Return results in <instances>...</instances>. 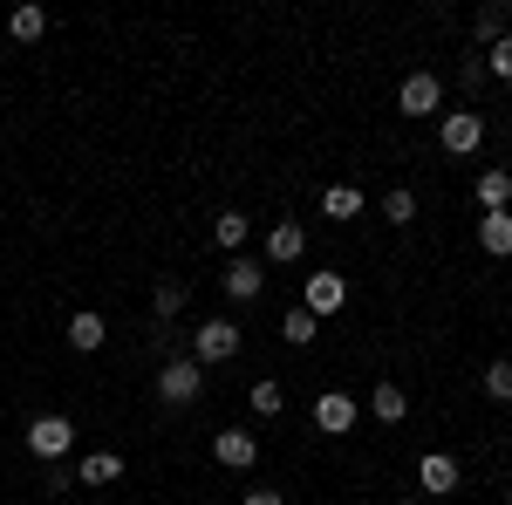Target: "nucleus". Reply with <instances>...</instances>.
<instances>
[{
    "instance_id": "nucleus-1",
    "label": "nucleus",
    "mask_w": 512,
    "mask_h": 505,
    "mask_svg": "<svg viewBox=\"0 0 512 505\" xmlns=\"http://www.w3.org/2000/svg\"><path fill=\"white\" fill-rule=\"evenodd\" d=\"M239 355V321H198L192 328V362L212 369V362H233Z\"/></svg>"
},
{
    "instance_id": "nucleus-2",
    "label": "nucleus",
    "mask_w": 512,
    "mask_h": 505,
    "mask_svg": "<svg viewBox=\"0 0 512 505\" xmlns=\"http://www.w3.org/2000/svg\"><path fill=\"white\" fill-rule=\"evenodd\" d=\"M28 451H35L41 465H62V458L76 451V424H69V417H35V424H28Z\"/></svg>"
},
{
    "instance_id": "nucleus-3",
    "label": "nucleus",
    "mask_w": 512,
    "mask_h": 505,
    "mask_svg": "<svg viewBox=\"0 0 512 505\" xmlns=\"http://www.w3.org/2000/svg\"><path fill=\"white\" fill-rule=\"evenodd\" d=\"M437 144L451 157H472L478 144H485V117L478 110H444V123H437Z\"/></svg>"
},
{
    "instance_id": "nucleus-4",
    "label": "nucleus",
    "mask_w": 512,
    "mask_h": 505,
    "mask_svg": "<svg viewBox=\"0 0 512 505\" xmlns=\"http://www.w3.org/2000/svg\"><path fill=\"white\" fill-rule=\"evenodd\" d=\"M396 110H403V117H437V110H444V82H437L431 69L403 76V89H396Z\"/></svg>"
},
{
    "instance_id": "nucleus-5",
    "label": "nucleus",
    "mask_w": 512,
    "mask_h": 505,
    "mask_svg": "<svg viewBox=\"0 0 512 505\" xmlns=\"http://www.w3.org/2000/svg\"><path fill=\"white\" fill-rule=\"evenodd\" d=\"M301 308L315 314V321L342 314V308H349V280H342V273H308V287H301Z\"/></svg>"
},
{
    "instance_id": "nucleus-6",
    "label": "nucleus",
    "mask_w": 512,
    "mask_h": 505,
    "mask_svg": "<svg viewBox=\"0 0 512 505\" xmlns=\"http://www.w3.org/2000/svg\"><path fill=\"white\" fill-rule=\"evenodd\" d=\"M198 389H205V369H198L192 355H178V362L158 369V396L164 403H198Z\"/></svg>"
},
{
    "instance_id": "nucleus-7",
    "label": "nucleus",
    "mask_w": 512,
    "mask_h": 505,
    "mask_svg": "<svg viewBox=\"0 0 512 505\" xmlns=\"http://www.w3.org/2000/svg\"><path fill=\"white\" fill-rule=\"evenodd\" d=\"M212 458H219V465L226 471H253L260 465V437H253V430H219V437H212Z\"/></svg>"
},
{
    "instance_id": "nucleus-8",
    "label": "nucleus",
    "mask_w": 512,
    "mask_h": 505,
    "mask_svg": "<svg viewBox=\"0 0 512 505\" xmlns=\"http://www.w3.org/2000/svg\"><path fill=\"white\" fill-rule=\"evenodd\" d=\"M458 478H465V465H458L451 451H424V458H417V485L437 492V499H451V492H458Z\"/></svg>"
},
{
    "instance_id": "nucleus-9",
    "label": "nucleus",
    "mask_w": 512,
    "mask_h": 505,
    "mask_svg": "<svg viewBox=\"0 0 512 505\" xmlns=\"http://www.w3.org/2000/svg\"><path fill=\"white\" fill-rule=\"evenodd\" d=\"M219 280H226V294H233V301H260V294H267V267H260V260H246V253H233Z\"/></svg>"
},
{
    "instance_id": "nucleus-10",
    "label": "nucleus",
    "mask_w": 512,
    "mask_h": 505,
    "mask_svg": "<svg viewBox=\"0 0 512 505\" xmlns=\"http://www.w3.org/2000/svg\"><path fill=\"white\" fill-rule=\"evenodd\" d=\"M315 430H328V437H349V430H355V396H342V389H321V396H315Z\"/></svg>"
},
{
    "instance_id": "nucleus-11",
    "label": "nucleus",
    "mask_w": 512,
    "mask_h": 505,
    "mask_svg": "<svg viewBox=\"0 0 512 505\" xmlns=\"http://www.w3.org/2000/svg\"><path fill=\"white\" fill-rule=\"evenodd\" d=\"M301 253H308V233H301L294 219H274V226H267V260H274V267H294Z\"/></svg>"
},
{
    "instance_id": "nucleus-12",
    "label": "nucleus",
    "mask_w": 512,
    "mask_h": 505,
    "mask_svg": "<svg viewBox=\"0 0 512 505\" xmlns=\"http://www.w3.org/2000/svg\"><path fill=\"white\" fill-rule=\"evenodd\" d=\"M69 342H76L82 355H96L103 342H110V321H103L96 308H76V314H69Z\"/></svg>"
},
{
    "instance_id": "nucleus-13",
    "label": "nucleus",
    "mask_w": 512,
    "mask_h": 505,
    "mask_svg": "<svg viewBox=\"0 0 512 505\" xmlns=\"http://www.w3.org/2000/svg\"><path fill=\"white\" fill-rule=\"evenodd\" d=\"M369 417H376V424H403V417H410L403 383H376V389H369Z\"/></svg>"
},
{
    "instance_id": "nucleus-14",
    "label": "nucleus",
    "mask_w": 512,
    "mask_h": 505,
    "mask_svg": "<svg viewBox=\"0 0 512 505\" xmlns=\"http://www.w3.org/2000/svg\"><path fill=\"white\" fill-rule=\"evenodd\" d=\"M478 212H512V171H478Z\"/></svg>"
},
{
    "instance_id": "nucleus-15",
    "label": "nucleus",
    "mask_w": 512,
    "mask_h": 505,
    "mask_svg": "<svg viewBox=\"0 0 512 505\" xmlns=\"http://www.w3.org/2000/svg\"><path fill=\"white\" fill-rule=\"evenodd\" d=\"M478 246H485L492 260H512V212H485V219H478Z\"/></svg>"
},
{
    "instance_id": "nucleus-16",
    "label": "nucleus",
    "mask_w": 512,
    "mask_h": 505,
    "mask_svg": "<svg viewBox=\"0 0 512 505\" xmlns=\"http://www.w3.org/2000/svg\"><path fill=\"white\" fill-rule=\"evenodd\" d=\"M76 478L82 485H117L123 478V451H89V458L76 465Z\"/></svg>"
},
{
    "instance_id": "nucleus-17",
    "label": "nucleus",
    "mask_w": 512,
    "mask_h": 505,
    "mask_svg": "<svg viewBox=\"0 0 512 505\" xmlns=\"http://www.w3.org/2000/svg\"><path fill=\"white\" fill-rule=\"evenodd\" d=\"M321 212H328V219H362V192H355V185H328V192H321Z\"/></svg>"
},
{
    "instance_id": "nucleus-18",
    "label": "nucleus",
    "mask_w": 512,
    "mask_h": 505,
    "mask_svg": "<svg viewBox=\"0 0 512 505\" xmlns=\"http://www.w3.org/2000/svg\"><path fill=\"white\" fill-rule=\"evenodd\" d=\"M280 335H287L294 349H308V342H315V335H321V321H315V314H308V308H287V314H280Z\"/></svg>"
},
{
    "instance_id": "nucleus-19",
    "label": "nucleus",
    "mask_w": 512,
    "mask_h": 505,
    "mask_svg": "<svg viewBox=\"0 0 512 505\" xmlns=\"http://www.w3.org/2000/svg\"><path fill=\"white\" fill-rule=\"evenodd\" d=\"M506 21H512V7H499V0H492V7H478V14H472V35L492 48V41L506 35Z\"/></svg>"
},
{
    "instance_id": "nucleus-20",
    "label": "nucleus",
    "mask_w": 512,
    "mask_h": 505,
    "mask_svg": "<svg viewBox=\"0 0 512 505\" xmlns=\"http://www.w3.org/2000/svg\"><path fill=\"white\" fill-rule=\"evenodd\" d=\"M41 28H48L41 7H14V14H7V35H14V41H41Z\"/></svg>"
},
{
    "instance_id": "nucleus-21",
    "label": "nucleus",
    "mask_w": 512,
    "mask_h": 505,
    "mask_svg": "<svg viewBox=\"0 0 512 505\" xmlns=\"http://www.w3.org/2000/svg\"><path fill=\"white\" fill-rule=\"evenodd\" d=\"M212 239H219V253H239V246H246V212H219Z\"/></svg>"
},
{
    "instance_id": "nucleus-22",
    "label": "nucleus",
    "mask_w": 512,
    "mask_h": 505,
    "mask_svg": "<svg viewBox=\"0 0 512 505\" xmlns=\"http://www.w3.org/2000/svg\"><path fill=\"white\" fill-rule=\"evenodd\" d=\"M246 403H253L260 417H280V410H287V389H280V383H253V389H246Z\"/></svg>"
},
{
    "instance_id": "nucleus-23",
    "label": "nucleus",
    "mask_w": 512,
    "mask_h": 505,
    "mask_svg": "<svg viewBox=\"0 0 512 505\" xmlns=\"http://www.w3.org/2000/svg\"><path fill=\"white\" fill-rule=\"evenodd\" d=\"M151 314H158V321H178V314H185V287H178V280H164L158 294H151Z\"/></svg>"
},
{
    "instance_id": "nucleus-24",
    "label": "nucleus",
    "mask_w": 512,
    "mask_h": 505,
    "mask_svg": "<svg viewBox=\"0 0 512 505\" xmlns=\"http://www.w3.org/2000/svg\"><path fill=\"white\" fill-rule=\"evenodd\" d=\"M383 219H390V226H410V219H417V192H403V185H396V192L383 198Z\"/></svg>"
},
{
    "instance_id": "nucleus-25",
    "label": "nucleus",
    "mask_w": 512,
    "mask_h": 505,
    "mask_svg": "<svg viewBox=\"0 0 512 505\" xmlns=\"http://www.w3.org/2000/svg\"><path fill=\"white\" fill-rule=\"evenodd\" d=\"M485 396H492V403H512V362H492V369H485Z\"/></svg>"
},
{
    "instance_id": "nucleus-26",
    "label": "nucleus",
    "mask_w": 512,
    "mask_h": 505,
    "mask_svg": "<svg viewBox=\"0 0 512 505\" xmlns=\"http://www.w3.org/2000/svg\"><path fill=\"white\" fill-rule=\"evenodd\" d=\"M485 69H492L499 82H512V35H499L492 48H485Z\"/></svg>"
},
{
    "instance_id": "nucleus-27",
    "label": "nucleus",
    "mask_w": 512,
    "mask_h": 505,
    "mask_svg": "<svg viewBox=\"0 0 512 505\" xmlns=\"http://www.w3.org/2000/svg\"><path fill=\"white\" fill-rule=\"evenodd\" d=\"M239 505H287V499H280V492H246Z\"/></svg>"
}]
</instances>
